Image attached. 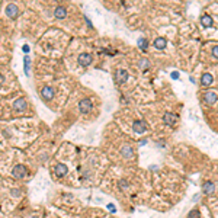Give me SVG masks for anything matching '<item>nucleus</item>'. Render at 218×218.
<instances>
[{"mask_svg": "<svg viewBox=\"0 0 218 218\" xmlns=\"http://www.w3.org/2000/svg\"><path fill=\"white\" fill-rule=\"evenodd\" d=\"M26 173H28V170L24 164H16L12 170V176L16 178V179H20V178H25Z\"/></svg>", "mask_w": 218, "mask_h": 218, "instance_id": "1", "label": "nucleus"}, {"mask_svg": "<svg viewBox=\"0 0 218 218\" xmlns=\"http://www.w3.org/2000/svg\"><path fill=\"white\" fill-rule=\"evenodd\" d=\"M90 108H92V102L89 99H83L80 103H79V109H80V112L81 114H87L90 111Z\"/></svg>", "mask_w": 218, "mask_h": 218, "instance_id": "2", "label": "nucleus"}, {"mask_svg": "<svg viewBox=\"0 0 218 218\" xmlns=\"http://www.w3.org/2000/svg\"><path fill=\"white\" fill-rule=\"evenodd\" d=\"M92 63V55L87 54V52H83L79 55V64L83 65V67H86V65H89Z\"/></svg>", "mask_w": 218, "mask_h": 218, "instance_id": "3", "label": "nucleus"}, {"mask_svg": "<svg viewBox=\"0 0 218 218\" xmlns=\"http://www.w3.org/2000/svg\"><path fill=\"white\" fill-rule=\"evenodd\" d=\"M126 77H128V74H126L125 70H118V71L115 73V81H116L118 84L124 83V81L126 80Z\"/></svg>", "mask_w": 218, "mask_h": 218, "instance_id": "4", "label": "nucleus"}, {"mask_svg": "<svg viewBox=\"0 0 218 218\" xmlns=\"http://www.w3.org/2000/svg\"><path fill=\"white\" fill-rule=\"evenodd\" d=\"M41 95H42V98L45 99V100L52 99V96H54V90H52V87H44V89L41 90Z\"/></svg>", "mask_w": 218, "mask_h": 218, "instance_id": "5", "label": "nucleus"}, {"mask_svg": "<svg viewBox=\"0 0 218 218\" xmlns=\"http://www.w3.org/2000/svg\"><path fill=\"white\" fill-rule=\"evenodd\" d=\"M54 172H55V176L63 178V176H65V174H67V167H65L64 164H57L55 169H54Z\"/></svg>", "mask_w": 218, "mask_h": 218, "instance_id": "6", "label": "nucleus"}, {"mask_svg": "<svg viewBox=\"0 0 218 218\" xmlns=\"http://www.w3.org/2000/svg\"><path fill=\"white\" fill-rule=\"evenodd\" d=\"M54 15H55V17L63 19V17L67 16V9L63 7V6H57V7H55V10H54Z\"/></svg>", "mask_w": 218, "mask_h": 218, "instance_id": "7", "label": "nucleus"}, {"mask_svg": "<svg viewBox=\"0 0 218 218\" xmlns=\"http://www.w3.org/2000/svg\"><path fill=\"white\" fill-rule=\"evenodd\" d=\"M6 13H7V16H10V17H16L17 13H19V9H17V6H15V5H9V6L6 7Z\"/></svg>", "mask_w": 218, "mask_h": 218, "instance_id": "8", "label": "nucleus"}, {"mask_svg": "<svg viewBox=\"0 0 218 218\" xmlns=\"http://www.w3.org/2000/svg\"><path fill=\"white\" fill-rule=\"evenodd\" d=\"M145 129H147V125L144 121H137L134 124V131H137V133H144Z\"/></svg>", "mask_w": 218, "mask_h": 218, "instance_id": "9", "label": "nucleus"}, {"mask_svg": "<svg viewBox=\"0 0 218 218\" xmlns=\"http://www.w3.org/2000/svg\"><path fill=\"white\" fill-rule=\"evenodd\" d=\"M13 106H15L16 111H24V109L26 108V102H25V99H17L13 103Z\"/></svg>", "mask_w": 218, "mask_h": 218, "instance_id": "10", "label": "nucleus"}, {"mask_svg": "<svg viewBox=\"0 0 218 218\" xmlns=\"http://www.w3.org/2000/svg\"><path fill=\"white\" fill-rule=\"evenodd\" d=\"M205 100H207V103H214L217 100V95L214 92H208V93H205Z\"/></svg>", "mask_w": 218, "mask_h": 218, "instance_id": "11", "label": "nucleus"}, {"mask_svg": "<svg viewBox=\"0 0 218 218\" xmlns=\"http://www.w3.org/2000/svg\"><path fill=\"white\" fill-rule=\"evenodd\" d=\"M215 190V188H214V183L212 182H207L205 185H204V193H212Z\"/></svg>", "mask_w": 218, "mask_h": 218, "instance_id": "12", "label": "nucleus"}, {"mask_svg": "<svg viewBox=\"0 0 218 218\" xmlns=\"http://www.w3.org/2000/svg\"><path fill=\"white\" fill-rule=\"evenodd\" d=\"M201 22H202L204 26H211V25H212V19H211L209 15H204L202 19H201Z\"/></svg>", "mask_w": 218, "mask_h": 218, "instance_id": "13", "label": "nucleus"}, {"mask_svg": "<svg viewBox=\"0 0 218 218\" xmlns=\"http://www.w3.org/2000/svg\"><path fill=\"white\" fill-rule=\"evenodd\" d=\"M154 45H156V48H159V50H163V48L166 47V39H164V38H159V39H156Z\"/></svg>", "mask_w": 218, "mask_h": 218, "instance_id": "14", "label": "nucleus"}, {"mask_svg": "<svg viewBox=\"0 0 218 218\" xmlns=\"http://www.w3.org/2000/svg\"><path fill=\"white\" fill-rule=\"evenodd\" d=\"M201 83H202L204 86H208V84H211V83H212V76H211V74H204V76H202V80H201Z\"/></svg>", "mask_w": 218, "mask_h": 218, "instance_id": "15", "label": "nucleus"}, {"mask_svg": "<svg viewBox=\"0 0 218 218\" xmlns=\"http://www.w3.org/2000/svg\"><path fill=\"white\" fill-rule=\"evenodd\" d=\"M174 121H176V116H174V115H172V114H166V115H164V122H166V124L172 125Z\"/></svg>", "mask_w": 218, "mask_h": 218, "instance_id": "16", "label": "nucleus"}, {"mask_svg": "<svg viewBox=\"0 0 218 218\" xmlns=\"http://www.w3.org/2000/svg\"><path fill=\"white\" fill-rule=\"evenodd\" d=\"M138 45H140L141 50H147V48H148V42H147L145 38H140V39H138Z\"/></svg>", "mask_w": 218, "mask_h": 218, "instance_id": "17", "label": "nucleus"}, {"mask_svg": "<svg viewBox=\"0 0 218 218\" xmlns=\"http://www.w3.org/2000/svg\"><path fill=\"white\" fill-rule=\"evenodd\" d=\"M188 218H199V211L198 209H192L188 215Z\"/></svg>", "mask_w": 218, "mask_h": 218, "instance_id": "18", "label": "nucleus"}, {"mask_svg": "<svg viewBox=\"0 0 218 218\" xmlns=\"http://www.w3.org/2000/svg\"><path fill=\"white\" fill-rule=\"evenodd\" d=\"M122 153H124V156L129 157V156H131V153H133V148H131L129 145H126L125 148H122Z\"/></svg>", "mask_w": 218, "mask_h": 218, "instance_id": "19", "label": "nucleus"}, {"mask_svg": "<svg viewBox=\"0 0 218 218\" xmlns=\"http://www.w3.org/2000/svg\"><path fill=\"white\" fill-rule=\"evenodd\" d=\"M28 69H29V58L26 57L25 58V71H26V74H28Z\"/></svg>", "mask_w": 218, "mask_h": 218, "instance_id": "20", "label": "nucleus"}, {"mask_svg": "<svg viewBox=\"0 0 218 218\" xmlns=\"http://www.w3.org/2000/svg\"><path fill=\"white\" fill-rule=\"evenodd\" d=\"M214 57H218V47L214 48Z\"/></svg>", "mask_w": 218, "mask_h": 218, "instance_id": "21", "label": "nucleus"}, {"mask_svg": "<svg viewBox=\"0 0 218 218\" xmlns=\"http://www.w3.org/2000/svg\"><path fill=\"white\" fill-rule=\"evenodd\" d=\"M145 65H148V61H141V67H145Z\"/></svg>", "mask_w": 218, "mask_h": 218, "instance_id": "22", "label": "nucleus"}, {"mask_svg": "<svg viewBox=\"0 0 218 218\" xmlns=\"http://www.w3.org/2000/svg\"><path fill=\"white\" fill-rule=\"evenodd\" d=\"M172 77H173V79H178V77H179V74H178V73H173V74H172Z\"/></svg>", "mask_w": 218, "mask_h": 218, "instance_id": "23", "label": "nucleus"}]
</instances>
